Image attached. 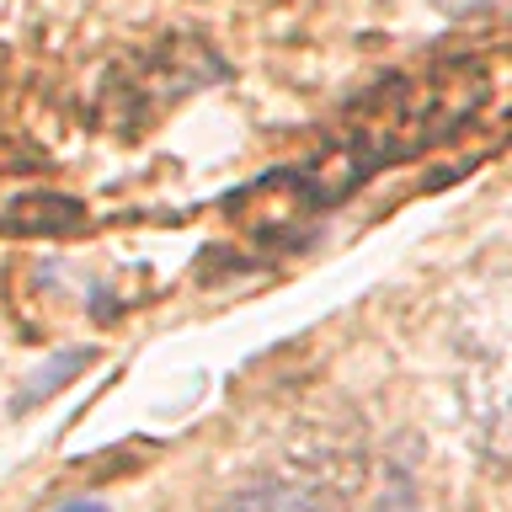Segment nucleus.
I'll list each match as a JSON object with an SVG mask.
<instances>
[{"label": "nucleus", "instance_id": "obj_1", "mask_svg": "<svg viewBox=\"0 0 512 512\" xmlns=\"http://www.w3.org/2000/svg\"><path fill=\"white\" fill-rule=\"evenodd\" d=\"M486 96H491V80L470 59H448V64H432L422 75L390 80V86H379L336 128V139L315 160L267 176L262 192H288V203L278 208L283 219L320 214V208L352 198L379 166L411 160L427 144L459 134L486 107Z\"/></svg>", "mask_w": 512, "mask_h": 512}, {"label": "nucleus", "instance_id": "obj_2", "mask_svg": "<svg viewBox=\"0 0 512 512\" xmlns=\"http://www.w3.org/2000/svg\"><path fill=\"white\" fill-rule=\"evenodd\" d=\"M352 491H358V470L336 475V464H326V470H283L235 491L219 512H347Z\"/></svg>", "mask_w": 512, "mask_h": 512}, {"label": "nucleus", "instance_id": "obj_3", "mask_svg": "<svg viewBox=\"0 0 512 512\" xmlns=\"http://www.w3.org/2000/svg\"><path fill=\"white\" fill-rule=\"evenodd\" d=\"M443 16H475V11H486V6H496V0H432Z\"/></svg>", "mask_w": 512, "mask_h": 512}, {"label": "nucleus", "instance_id": "obj_4", "mask_svg": "<svg viewBox=\"0 0 512 512\" xmlns=\"http://www.w3.org/2000/svg\"><path fill=\"white\" fill-rule=\"evenodd\" d=\"M54 512H112V507H102V502H64V507H54Z\"/></svg>", "mask_w": 512, "mask_h": 512}]
</instances>
